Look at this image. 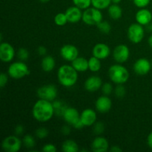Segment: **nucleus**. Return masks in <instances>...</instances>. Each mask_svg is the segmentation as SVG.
I'll list each match as a JSON object with an SVG mask.
<instances>
[{
    "instance_id": "obj_1",
    "label": "nucleus",
    "mask_w": 152,
    "mask_h": 152,
    "mask_svg": "<svg viewBox=\"0 0 152 152\" xmlns=\"http://www.w3.org/2000/svg\"><path fill=\"white\" fill-rule=\"evenodd\" d=\"M55 114L53 103L50 101L39 99L34 103L32 108L33 117L37 121L45 123L51 120Z\"/></svg>"
},
{
    "instance_id": "obj_2",
    "label": "nucleus",
    "mask_w": 152,
    "mask_h": 152,
    "mask_svg": "<svg viewBox=\"0 0 152 152\" xmlns=\"http://www.w3.org/2000/svg\"><path fill=\"white\" fill-rule=\"evenodd\" d=\"M57 79L64 87H73L78 80V71H76L72 65H63L58 69Z\"/></svg>"
},
{
    "instance_id": "obj_3",
    "label": "nucleus",
    "mask_w": 152,
    "mask_h": 152,
    "mask_svg": "<svg viewBox=\"0 0 152 152\" xmlns=\"http://www.w3.org/2000/svg\"><path fill=\"white\" fill-rule=\"evenodd\" d=\"M108 76L115 84H124L129 80V72L126 67L119 64L111 65L108 69Z\"/></svg>"
},
{
    "instance_id": "obj_4",
    "label": "nucleus",
    "mask_w": 152,
    "mask_h": 152,
    "mask_svg": "<svg viewBox=\"0 0 152 152\" xmlns=\"http://www.w3.org/2000/svg\"><path fill=\"white\" fill-rule=\"evenodd\" d=\"M7 74L13 79L19 80L29 75L30 70L24 62H15L8 67Z\"/></svg>"
},
{
    "instance_id": "obj_5",
    "label": "nucleus",
    "mask_w": 152,
    "mask_h": 152,
    "mask_svg": "<svg viewBox=\"0 0 152 152\" xmlns=\"http://www.w3.org/2000/svg\"><path fill=\"white\" fill-rule=\"evenodd\" d=\"M102 13L101 10L95 7H88L83 13L82 20L88 25H96L102 21Z\"/></svg>"
},
{
    "instance_id": "obj_6",
    "label": "nucleus",
    "mask_w": 152,
    "mask_h": 152,
    "mask_svg": "<svg viewBox=\"0 0 152 152\" xmlns=\"http://www.w3.org/2000/svg\"><path fill=\"white\" fill-rule=\"evenodd\" d=\"M127 35L129 39L134 44H138L143 39L145 31L142 25L139 23H133L129 27L127 31Z\"/></svg>"
},
{
    "instance_id": "obj_7",
    "label": "nucleus",
    "mask_w": 152,
    "mask_h": 152,
    "mask_svg": "<svg viewBox=\"0 0 152 152\" xmlns=\"http://www.w3.org/2000/svg\"><path fill=\"white\" fill-rule=\"evenodd\" d=\"M22 142L17 135H10L4 138L1 142V148L6 152H17L21 149Z\"/></svg>"
},
{
    "instance_id": "obj_8",
    "label": "nucleus",
    "mask_w": 152,
    "mask_h": 152,
    "mask_svg": "<svg viewBox=\"0 0 152 152\" xmlns=\"http://www.w3.org/2000/svg\"><path fill=\"white\" fill-rule=\"evenodd\" d=\"M58 91L56 86L48 84L41 86L37 90V96L39 99H45L52 102L55 100L57 96Z\"/></svg>"
},
{
    "instance_id": "obj_9",
    "label": "nucleus",
    "mask_w": 152,
    "mask_h": 152,
    "mask_svg": "<svg viewBox=\"0 0 152 152\" xmlns=\"http://www.w3.org/2000/svg\"><path fill=\"white\" fill-rule=\"evenodd\" d=\"M130 56V50L126 45H119L116 46L113 51V57L117 63H124L129 59Z\"/></svg>"
},
{
    "instance_id": "obj_10",
    "label": "nucleus",
    "mask_w": 152,
    "mask_h": 152,
    "mask_svg": "<svg viewBox=\"0 0 152 152\" xmlns=\"http://www.w3.org/2000/svg\"><path fill=\"white\" fill-rule=\"evenodd\" d=\"M60 55L62 59L68 62H72L79 56V50L75 45L71 44L64 45L60 49Z\"/></svg>"
},
{
    "instance_id": "obj_11",
    "label": "nucleus",
    "mask_w": 152,
    "mask_h": 152,
    "mask_svg": "<svg viewBox=\"0 0 152 152\" xmlns=\"http://www.w3.org/2000/svg\"><path fill=\"white\" fill-rule=\"evenodd\" d=\"M151 63L145 58L138 59L134 64V71L139 76H144L148 74L151 68Z\"/></svg>"
},
{
    "instance_id": "obj_12",
    "label": "nucleus",
    "mask_w": 152,
    "mask_h": 152,
    "mask_svg": "<svg viewBox=\"0 0 152 152\" xmlns=\"http://www.w3.org/2000/svg\"><path fill=\"white\" fill-rule=\"evenodd\" d=\"M15 56V50L8 42H1L0 45V59L3 62H10Z\"/></svg>"
},
{
    "instance_id": "obj_13",
    "label": "nucleus",
    "mask_w": 152,
    "mask_h": 152,
    "mask_svg": "<svg viewBox=\"0 0 152 152\" xmlns=\"http://www.w3.org/2000/svg\"><path fill=\"white\" fill-rule=\"evenodd\" d=\"M80 120L85 127L94 126L96 122V113L91 108H86L80 114Z\"/></svg>"
},
{
    "instance_id": "obj_14",
    "label": "nucleus",
    "mask_w": 152,
    "mask_h": 152,
    "mask_svg": "<svg viewBox=\"0 0 152 152\" xmlns=\"http://www.w3.org/2000/svg\"><path fill=\"white\" fill-rule=\"evenodd\" d=\"M111 53V49L108 45L105 43H97L95 45L92 50V54L94 56L99 59H105L109 56Z\"/></svg>"
},
{
    "instance_id": "obj_15",
    "label": "nucleus",
    "mask_w": 152,
    "mask_h": 152,
    "mask_svg": "<svg viewBox=\"0 0 152 152\" xmlns=\"http://www.w3.org/2000/svg\"><path fill=\"white\" fill-rule=\"evenodd\" d=\"M96 109L102 114L108 113L111 110L112 107V101L106 95H103L96 99V103H95Z\"/></svg>"
},
{
    "instance_id": "obj_16",
    "label": "nucleus",
    "mask_w": 152,
    "mask_h": 152,
    "mask_svg": "<svg viewBox=\"0 0 152 152\" xmlns=\"http://www.w3.org/2000/svg\"><path fill=\"white\" fill-rule=\"evenodd\" d=\"M81 10L82 9L75 5L68 7L65 13L68 22L74 24L80 22L83 18V12Z\"/></svg>"
},
{
    "instance_id": "obj_17",
    "label": "nucleus",
    "mask_w": 152,
    "mask_h": 152,
    "mask_svg": "<svg viewBox=\"0 0 152 152\" xmlns=\"http://www.w3.org/2000/svg\"><path fill=\"white\" fill-rule=\"evenodd\" d=\"M62 117L68 125L73 126L77 121L80 120V114L76 108L68 107L65 109Z\"/></svg>"
},
{
    "instance_id": "obj_18",
    "label": "nucleus",
    "mask_w": 152,
    "mask_h": 152,
    "mask_svg": "<svg viewBox=\"0 0 152 152\" xmlns=\"http://www.w3.org/2000/svg\"><path fill=\"white\" fill-rule=\"evenodd\" d=\"M109 148V143L103 137L98 136L91 142V150L94 152H105Z\"/></svg>"
},
{
    "instance_id": "obj_19",
    "label": "nucleus",
    "mask_w": 152,
    "mask_h": 152,
    "mask_svg": "<svg viewBox=\"0 0 152 152\" xmlns=\"http://www.w3.org/2000/svg\"><path fill=\"white\" fill-rule=\"evenodd\" d=\"M102 81L100 77L97 76H91L85 82V88L89 92H94L102 88Z\"/></svg>"
},
{
    "instance_id": "obj_20",
    "label": "nucleus",
    "mask_w": 152,
    "mask_h": 152,
    "mask_svg": "<svg viewBox=\"0 0 152 152\" xmlns=\"http://www.w3.org/2000/svg\"><path fill=\"white\" fill-rule=\"evenodd\" d=\"M135 19L140 25H142V26L144 25L146 26L147 25L151 23L152 20L151 12L146 8H141L136 13Z\"/></svg>"
},
{
    "instance_id": "obj_21",
    "label": "nucleus",
    "mask_w": 152,
    "mask_h": 152,
    "mask_svg": "<svg viewBox=\"0 0 152 152\" xmlns=\"http://www.w3.org/2000/svg\"><path fill=\"white\" fill-rule=\"evenodd\" d=\"M71 65L78 72H85L89 69L88 60L84 57H77L71 62Z\"/></svg>"
},
{
    "instance_id": "obj_22",
    "label": "nucleus",
    "mask_w": 152,
    "mask_h": 152,
    "mask_svg": "<svg viewBox=\"0 0 152 152\" xmlns=\"http://www.w3.org/2000/svg\"><path fill=\"white\" fill-rule=\"evenodd\" d=\"M56 65L54 58L50 55H46L42 58L41 62L42 69L45 72H50L53 70Z\"/></svg>"
},
{
    "instance_id": "obj_23",
    "label": "nucleus",
    "mask_w": 152,
    "mask_h": 152,
    "mask_svg": "<svg viewBox=\"0 0 152 152\" xmlns=\"http://www.w3.org/2000/svg\"><path fill=\"white\" fill-rule=\"evenodd\" d=\"M108 12L110 17L114 20L120 19L123 16V9L117 4H111L108 7Z\"/></svg>"
},
{
    "instance_id": "obj_24",
    "label": "nucleus",
    "mask_w": 152,
    "mask_h": 152,
    "mask_svg": "<svg viewBox=\"0 0 152 152\" xmlns=\"http://www.w3.org/2000/svg\"><path fill=\"white\" fill-rule=\"evenodd\" d=\"M62 150L64 152H76L79 151L78 144L73 140H67L62 145Z\"/></svg>"
},
{
    "instance_id": "obj_25",
    "label": "nucleus",
    "mask_w": 152,
    "mask_h": 152,
    "mask_svg": "<svg viewBox=\"0 0 152 152\" xmlns=\"http://www.w3.org/2000/svg\"><path fill=\"white\" fill-rule=\"evenodd\" d=\"M101 59L95 57V56H91L88 59V67L89 70L92 72H98L101 69Z\"/></svg>"
},
{
    "instance_id": "obj_26",
    "label": "nucleus",
    "mask_w": 152,
    "mask_h": 152,
    "mask_svg": "<svg viewBox=\"0 0 152 152\" xmlns=\"http://www.w3.org/2000/svg\"><path fill=\"white\" fill-rule=\"evenodd\" d=\"M111 0H91V5L99 10H104L111 5Z\"/></svg>"
},
{
    "instance_id": "obj_27",
    "label": "nucleus",
    "mask_w": 152,
    "mask_h": 152,
    "mask_svg": "<svg viewBox=\"0 0 152 152\" xmlns=\"http://www.w3.org/2000/svg\"><path fill=\"white\" fill-rule=\"evenodd\" d=\"M52 103H53V108H54L55 114H56L57 115H60L62 117L65 109H66L68 107L65 106V104H64L62 101L56 100V99L53 100V102H52Z\"/></svg>"
},
{
    "instance_id": "obj_28",
    "label": "nucleus",
    "mask_w": 152,
    "mask_h": 152,
    "mask_svg": "<svg viewBox=\"0 0 152 152\" xmlns=\"http://www.w3.org/2000/svg\"><path fill=\"white\" fill-rule=\"evenodd\" d=\"M54 22L58 26H64L68 22L65 13H58L54 16Z\"/></svg>"
},
{
    "instance_id": "obj_29",
    "label": "nucleus",
    "mask_w": 152,
    "mask_h": 152,
    "mask_svg": "<svg viewBox=\"0 0 152 152\" xmlns=\"http://www.w3.org/2000/svg\"><path fill=\"white\" fill-rule=\"evenodd\" d=\"M22 143L25 145V146L27 148L31 149V148H34V146H35L36 141L32 135L26 134L25 136H24L23 140H22Z\"/></svg>"
},
{
    "instance_id": "obj_30",
    "label": "nucleus",
    "mask_w": 152,
    "mask_h": 152,
    "mask_svg": "<svg viewBox=\"0 0 152 152\" xmlns=\"http://www.w3.org/2000/svg\"><path fill=\"white\" fill-rule=\"evenodd\" d=\"M98 30L104 34H108L111 30V26L106 21H102L96 25Z\"/></svg>"
},
{
    "instance_id": "obj_31",
    "label": "nucleus",
    "mask_w": 152,
    "mask_h": 152,
    "mask_svg": "<svg viewBox=\"0 0 152 152\" xmlns=\"http://www.w3.org/2000/svg\"><path fill=\"white\" fill-rule=\"evenodd\" d=\"M72 1L74 5L80 7L82 10L88 8L91 4V0H72Z\"/></svg>"
},
{
    "instance_id": "obj_32",
    "label": "nucleus",
    "mask_w": 152,
    "mask_h": 152,
    "mask_svg": "<svg viewBox=\"0 0 152 152\" xmlns=\"http://www.w3.org/2000/svg\"><path fill=\"white\" fill-rule=\"evenodd\" d=\"M49 132L46 128L40 127L35 131V135L39 139H45L48 136Z\"/></svg>"
},
{
    "instance_id": "obj_33",
    "label": "nucleus",
    "mask_w": 152,
    "mask_h": 152,
    "mask_svg": "<svg viewBox=\"0 0 152 152\" xmlns=\"http://www.w3.org/2000/svg\"><path fill=\"white\" fill-rule=\"evenodd\" d=\"M105 131V125L102 122H96L93 126V132L96 135L102 134Z\"/></svg>"
},
{
    "instance_id": "obj_34",
    "label": "nucleus",
    "mask_w": 152,
    "mask_h": 152,
    "mask_svg": "<svg viewBox=\"0 0 152 152\" xmlns=\"http://www.w3.org/2000/svg\"><path fill=\"white\" fill-rule=\"evenodd\" d=\"M126 90L125 87L123 86V84L117 85V87L114 89V94L115 96L118 98H123L126 95Z\"/></svg>"
},
{
    "instance_id": "obj_35",
    "label": "nucleus",
    "mask_w": 152,
    "mask_h": 152,
    "mask_svg": "<svg viewBox=\"0 0 152 152\" xmlns=\"http://www.w3.org/2000/svg\"><path fill=\"white\" fill-rule=\"evenodd\" d=\"M17 56L21 61H25L29 57V52L26 48H21L18 50Z\"/></svg>"
},
{
    "instance_id": "obj_36",
    "label": "nucleus",
    "mask_w": 152,
    "mask_h": 152,
    "mask_svg": "<svg viewBox=\"0 0 152 152\" xmlns=\"http://www.w3.org/2000/svg\"><path fill=\"white\" fill-rule=\"evenodd\" d=\"M101 88H102V91L103 93V94L106 95V96H109L113 91V86L109 83H104L102 86Z\"/></svg>"
},
{
    "instance_id": "obj_37",
    "label": "nucleus",
    "mask_w": 152,
    "mask_h": 152,
    "mask_svg": "<svg viewBox=\"0 0 152 152\" xmlns=\"http://www.w3.org/2000/svg\"><path fill=\"white\" fill-rule=\"evenodd\" d=\"M134 4L139 8H145L149 4L151 0H134Z\"/></svg>"
},
{
    "instance_id": "obj_38",
    "label": "nucleus",
    "mask_w": 152,
    "mask_h": 152,
    "mask_svg": "<svg viewBox=\"0 0 152 152\" xmlns=\"http://www.w3.org/2000/svg\"><path fill=\"white\" fill-rule=\"evenodd\" d=\"M42 150L44 152H56L57 151L56 147L55 146V145H53V144L52 143L45 144V145L42 147Z\"/></svg>"
},
{
    "instance_id": "obj_39",
    "label": "nucleus",
    "mask_w": 152,
    "mask_h": 152,
    "mask_svg": "<svg viewBox=\"0 0 152 152\" xmlns=\"http://www.w3.org/2000/svg\"><path fill=\"white\" fill-rule=\"evenodd\" d=\"M7 81H8V77L7 74L5 73H1L0 75V87L3 88L7 85Z\"/></svg>"
},
{
    "instance_id": "obj_40",
    "label": "nucleus",
    "mask_w": 152,
    "mask_h": 152,
    "mask_svg": "<svg viewBox=\"0 0 152 152\" xmlns=\"http://www.w3.org/2000/svg\"><path fill=\"white\" fill-rule=\"evenodd\" d=\"M25 129H24V126L22 125H17V126L15 127L14 132L16 135H22L23 134Z\"/></svg>"
},
{
    "instance_id": "obj_41",
    "label": "nucleus",
    "mask_w": 152,
    "mask_h": 152,
    "mask_svg": "<svg viewBox=\"0 0 152 152\" xmlns=\"http://www.w3.org/2000/svg\"><path fill=\"white\" fill-rule=\"evenodd\" d=\"M37 52H38L39 55V56H46V53H47V48H46L45 46H39L37 49Z\"/></svg>"
},
{
    "instance_id": "obj_42",
    "label": "nucleus",
    "mask_w": 152,
    "mask_h": 152,
    "mask_svg": "<svg viewBox=\"0 0 152 152\" xmlns=\"http://www.w3.org/2000/svg\"><path fill=\"white\" fill-rule=\"evenodd\" d=\"M71 128L68 126H64L62 127V129H61V132L63 135H68L70 133H71Z\"/></svg>"
},
{
    "instance_id": "obj_43",
    "label": "nucleus",
    "mask_w": 152,
    "mask_h": 152,
    "mask_svg": "<svg viewBox=\"0 0 152 152\" xmlns=\"http://www.w3.org/2000/svg\"><path fill=\"white\" fill-rule=\"evenodd\" d=\"M73 127L76 129H82L83 127H85V126L83 125V123H82L81 120H80L79 121H77L74 126H73Z\"/></svg>"
},
{
    "instance_id": "obj_44",
    "label": "nucleus",
    "mask_w": 152,
    "mask_h": 152,
    "mask_svg": "<svg viewBox=\"0 0 152 152\" xmlns=\"http://www.w3.org/2000/svg\"><path fill=\"white\" fill-rule=\"evenodd\" d=\"M147 144L149 148L152 149V132L148 134V137H147Z\"/></svg>"
},
{
    "instance_id": "obj_45",
    "label": "nucleus",
    "mask_w": 152,
    "mask_h": 152,
    "mask_svg": "<svg viewBox=\"0 0 152 152\" xmlns=\"http://www.w3.org/2000/svg\"><path fill=\"white\" fill-rule=\"evenodd\" d=\"M122 148H120V147L117 146V145H114V146H111L110 148V151L111 152H120L122 151Z\"/></svg>"
},
{
    "instance_id": "obj_46",
    "label": "nucleus",
    "mask_w": 152,
    "mask_h": 152,
    "mask_svg": "<svg viewBox=\"0 0 152 152\" xmlns=\"http://www.w3.org/2000/svg\"><path fill=\"white\" fill-rule=\"evenodd\" d=\"M148 45H149L150 47L152 48V35L150 36V37L148 38Z\"/></svg>"
},
{
    "instance_id": "obj_47",
    "label": "nucleus",
    "mask_w": 152,
    "mask_h": 152,
    "mask_svg": "<svg viewBox=\"0 0 152 152\" xmlns=\"http://www.w3.org/2000/svg\"><path fill=\"white\" fill-rule=\"evenodd\" d=\"M122 0H111V3H113V4H118L119 3L121 2Z\"/></svg>"
},
{
    "instance_id": "obj_48",
    "label": "nucleus",
    "mask_w": 152,
    "mask_h": 152,
    "mask_svg": "<svg viewBox=\"0 0 152 152\" xmlns=\"http://www.w3.org/2000/svg\"><path fill=\"white\" fill-rule=\"evenodd\" d=\"M40 1H42V2H48V1H49L50 0H39Z\"/></svg>"
},
{
    "instance_id": "obj_49",
    "label": "nucleus",
    "mask_w": 152,
    "mask_h": 152,
    "mask_svg": "<svg viewBox=\"0 0 152 152\" xmlns=\"http://www.w3.org/2000/svg\"><path fill=\"white\" fill-rule=\"evenodd\" d=\"M151 66H152V61L151 62Z\"/></svg>"
},
{
    "instance_id": "obj_50",
    "label": "nucleus",
    "mask_w": 152,
    "mask_h": 152,
    "mask_svg": "<svg viewBox=\"0 0 152 152\" xmlns=\"http://www.w3.org/2000/svg\"><path fill=\"white\" fill-rule=\"evenodd\" d=\"M129 1H134V0H129Z\"/></svg>"
}]
</instances>
